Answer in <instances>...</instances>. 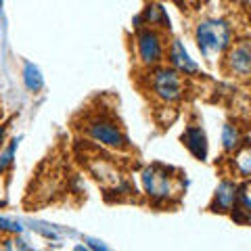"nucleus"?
I'll return each mask as SVG.
<instances>
[{
    "label": "nucleus",
    "mask_w": 251,
    "mask_h": 251,
    "mask_svg": "<svg viewBox=\"0 0 251 251\" xmlns=\"http://www.w3.org/2000/svg\"><path fill=\"white\" fill-rule=\"evenodd\" d=\"M195 40L199 44V50L211 59L214 54L224 52L232 44V27L224 19H203L197 23Z\"/></svg>",
    "instance_id": "nucleus-1"
},
{
    "label": "nucleus",
    "mask_w": 251,
    "mask_h": 251,
    "mask_svg": "<svg viewBox=\"0 0 251 251\" xmlns=\"http://www.w3.org/2000/svg\"><path fill=\"white\" fill-rule=\"evenodd\" d=\"M149 88L163 103H174V100L182 99L184 84L180 74L172 67H153L149 74Z\"/></svg>",
    "instance_id": "nucleus-2"
},
{
    "label": "nucleus",
    "mask_w": 251,
    "mask_h": 251,
    "mask_svg": "<svg viewBox=\"0 0 251 251\" xmlns=\"http://www.w3.org/2000/svg\"><path fill=\"white\" fill-rule=\"evenodd\" d=\"M174 182L176 178L170 176V168H163L159 163L143 170V186L149 197L155 201H168L172 193H176Z\"/></svg>",
    "instance_id": "nucleus-3"
},
{
    "label": "nucleus",
    "mask_w": 251,
    "mask_h": 251,
    "mask_svg": "<svg viewBox=\"0 0 251 251\" xmlns=\"http://www.w3.org/2000/svg\"><path fill=\"white\" fill-rule=\"evenodd\" d=\"M86 132H88L97 143L111 147V149H124L128 145V138H126L120 126H117V122H113L111 117H107V115L92 117L88 126H86Z\"/></svg>",
    "instance_id": "nucleus-4"
},
{
    "label": "nucleus",
    "mask_w": 251,
    "mask_h": 251,
    "mask_svg": "<svg viewBox=\"0 0 251 251\" xmlns=\"http://www.w3.org/2000/svg\"><path fill=\"white\" fill-rule=\"evenodd\" d=\"M136 50H138V59L143 65L149 67H157V63L163 57V38L161 34H157L155 29L147 27L140 29L136 34Z\"/></svg>",
    "instance_id": "nucleus-5"
},
{
    "label": "nucleus",
    "mask_w": 251,
    "mask_h": 251,
    "mask_svg": "<svg viewBox=\"0 0 251 251\" xmlns=\"http://www.w3.org/2000/svg\"><path fill=\"white\" fill-rule=\"evenodd\" d=\"M226 67H228L230 74H237L241 77L249 75L251 69V50H249V42L241 40L230 49L228 57H226Z\"/></svg>",
    "instance_id": "nucleus-6"
},
{
    "label": "nucleus",
    "mask_w": 251,
    "mask_h": 251,
    "mask_svg": "<svg viewBox=\"0 0 251 251\" xmlns=\"http://www.w3.org/2000/svg\"><path fill=\"white\" fill-rule=\"evenodd\" d=\"M168 61L172 63V69H174V72H184V75L199 74V65L191 57H188V52H186V49L182 46V42H180V40H174L170 44Z\"/></svg>",
    "instance_id": "nucleus-7"
},
{
    "label": "nucleus",
    "mask_w": 251,
    "mask_h": 251,
    "mask_svg": "<svg viewBox=\"0 0 251 251\" xmlns=\"http://www.w3.org/2000/svg\"><path fill=\"white\" fill-rule=\"evenodd\" d=\"M182 140H184L186 149L197 157V159H205L207 157V138H205V132H203L199 126H188L186 132L182 134Z\"/></svg>",
    "instance_id": "nucleus-8"
},
{
    "label": "nucleus",
    "mask_w": 251,
    "mask_h": 251,
    "mask_svg": "<svg viewBox=\"0 0 251 251\" xmlns=\"http://www.w3.org/2000/svg\"><path fill=\"white\" fill-rule=\"evenodd\" d=\"M237 193H239V184H234L232 180H222L218 184L216 197H214V211H228L232 209L234 201H237Z\"/></svg>",
    "instance_id": "nucleus-9"
},
{
    "label": "nucleus",
    "mask_w": 251,
    "mask_h": 251,
    "mask_svg": "<svg viewBox=\"0 0 251 251\" xmlns=\"http://www.w3.org/2000/svg\"><path fill=\"white\" fill-rule=\"evenodd\" d=\"M243 147H239L234 151V157H232V168L237 172L239 176L247 178L249 176V166H251V159H249V147H247V140H243Z\"/></svg>",
    "instance_id": "nucleus-10"
},
{
    "label": "nucleus",
    "mask_w": 251,
    "mask_h": 251,
    "mask_svg": "<svg viewBox=\"0 0 251 251\" xmlns=\"http://www.w3.org/2000/svg\"><path fill=\"white\" fill-rule=\"evenodd\" d=\"M140 19H145V21H147V25H151V29H153L155 25H161V27L170 25L168 15H166V11H163L159 4H149V6H147V11H145V15H143Z\"/></svg>",
    "instance_id": "nucleus-11"
},
{
    "label": "nucleus",
    "mask_w": 251,
    "mask_h": 251,
    "mask_svg": "<svg viewBox=\"0 0 251 251\" xmlns=\"http://www.w3.org/2000/svg\"><path fill=\"white\" fill-rule=\"evenodd\" d=\"M222 143H224V149L226 151H237V149L241 147V132L237 126L232 124H226L224 130H222Z\"/></svg>",
    "instance_id": "nucleus-12"
},
{
    "label": "nucleus",
    "mask_w": 251,
    "mask_h": 251,
    "mask_svg": "<svg viewBox=\"0 0 251 251\" xmlns=\"http://www.w3.org/2000/svg\"><path fill=\"white\" fill-rule=\"evenodd\" d=\"M23 77H25V86L29 90H40L42 88V75H40V69H38L36 65H31V63H27L25 65V72H23Z\"/></svg>",
    "instance_id": "nucleus-13"
},
{
    "label": "nucleus",
    "mask_w": 251,
    "mask_h": 251,
    "mask_svg": "<svg viewBox=\"0 0 251 251\" xmlns=\"http://www.w3.org/2000/svg\"><path fill=\"white\" fill-rule=\"evenodd\" d=\"M0 251H31L23 241H13V239H6L0 243Z\"/></svg>",
    "instance_id": "nucleus-14"
},
{
    "label": "nucleus",
    "mask_w": 251,
    "mask_h": 251,
    "mask_svg": "<svg viewBox=\"0 0 251 251\" xmlns=\"http://www.w3.org/2000/svg\"><path fill=\"white\" fill-rule=\"evenodd\" d=\"M15 147H17V140H13V145L6 149V153L0 157V172H4L6 168L11 166V161H13V151H15Z\"/></svg>",
    "instance_id": "nucleus-15"
},
{
    "label": "nucleus",
    "mask_w": 251,
    "mask_h": 251,
    "mask_svg": "<svg viewBox=\"0 0 251 251\" xmlns=\"http://www.w3.org/2000/svg\"><path fill=\"white\" fill-rule=\"evenodd\" d=\"M0 230H6V232H21V224L19 222H13V220H6V218H0Z\"/></svg>",
    "instance_id": "nucleus-16"
},
{
    "label": "nucleus",
    "mask_w": 251,
    "mask_h": 251,
    "mask_svg": "<svg viewBox=\"0 0 251 251\" xmlns=\"http://www.w3.org/2000/svg\"><path fill=\"white\" fill-rule=\"evenodd\" d=\"M90 247L94 249V251H107L103 245H100V243H97V241H90Z\"/></svg>",
    "instance_id": "nucleus-17"
},
{
    "label": "nucleus",
    "mask_w": 251,
    "mask_h": 251,
    "mask_svg": "<svg viewBox=\"0 0 251 251\" xmlns=\"http://www.w3.org/2000/svg\"><path fill=\"white\" fill-rule=\"evenodd\" d=\"M2 138H4V130L0 128V145H2Z\"/></svg>",
    "instance_id": "nucleus-18"
},
{
    "label": "nucleus",
    "mask_w": 251,
    "mask_h": 251,
    "mask_svg": "<svg viewBox=\"0 0 251 251\" xmlns=\"http://www.w3.org/2000/svg\"><path fill=\"white\" fill-rule=\"evenodd\" d=\"M75 251H86V249H84V247H77V249H75Z\"/></svg>",
    "instance_id": "nucleus-19"
}]
</instances>
